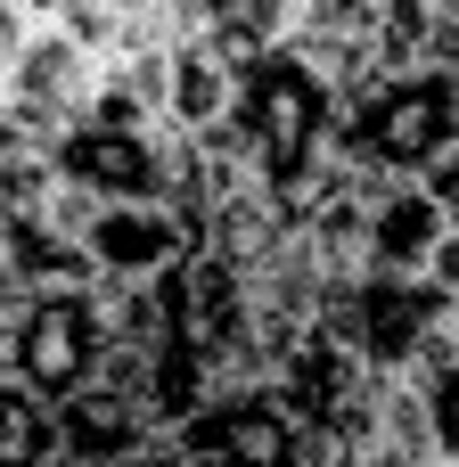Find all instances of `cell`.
<instances>
[{
    "instance_id": "cell-11",
    "label": "cell",
    "mask_w": 459,
    "mask_h": 467,
    "mask_svg": "<svg viewBox=\"0 0 459 467\" xmlns=\"http://www.w3.org/2000/svg\"><path fill=\"white\" fill-rule=\"evenodd\" d=\"M0 467H66V451H57V410L33 402L8 378H0Z\"/></svg>"
},
{
    "instance_id": "cell-2",
    "label": "cell",
    "mask_w": 459,
    "mask_h": 467,
    "mask_svg": "<svg viewBox=\"0 0 459 467\" xmlns=\"http://www.w3.org/2000/svg\"><path fill=\"white\" fill-rule=\"evenodd\" d=\"M443 156H459V74L411 66L337 99V164L370 181H419Z\"/></svg>"
},
{
    "instance_id": "cell-9",
    "label": "cell",
    "mask_w": 459,
    "mask_h": 467,
    "mask_svg": "<svg viewBox=\"0 0 459 467\" xmlns=\"http://www.w3.org/2000/svg\"><path fill=\"white\" fill-rule=\"evenodd\" d=\"M0 263L16 279V296H33V287H90L82 238H66L49 213H0Z\"/></svg>"
},
{
    "instance_id": "cell-7",
    "label": "cell",
    "mask_w": 459,
    "mask_h": 467,
    "mask_svg": "<svg viewBox=\"0 0 459 467\" xmlns=\"http://www.w3.org/2000/svg\"><path fill=\"white\" fill-rule=\"evenodd\" d=\"M148 435H164L156 410L131 386H115V378H90L74 402H57V451H66V467H123Z\"/></svg>"
},
{
    "instance_id": "cell-16",
    "label": "cell",
    "mask_w": 459,
    "mask_h": 467,
    "mask_svg": "<svg viewBox=\"0 0 459 467\" xmlns=\"http://www.w3.org/2000/svg\"><path fill=\"white\" fill-rule=\"evenodd\" d=\"M181 467H214V460H181Z\"/></svg>"
},
{
    "instance_id": "cell-13",
    "label": "cell",
    "mask_w": 459,
    "mask_h": 467,
    "mask_svg": "<svg viewBox=\"0 0 459 467\" xmlns=\"http://www.w3.org/2000/svg\"><path fill=\"white\" fill-rule=\"evenodd\" d=\"M435 279L459 296V213H452V230H443V246H435Z\"/></svg>"
},
{
    "instance_id": "cell-10",
    "label": "cell",
    "mask_w": 459,
    "mask_h": 467,
    "mask_svg": "<svg viewBox=\"0 0 459 467\" xmlns=\"http://www.w3.org/2000/svg\"><path fill=\"white\" fill-rule=\"evenodd\" d=\"M411 386H419V410H427V451H435V467H459V304H452V320L435 328L427 361L411 369Z\"/></svg>"
},
{
    "instance_id": "cell-1",
    "label": "cell",
    "mask_w": 459,
    "mask_h": 467,
    "mask_svg": "<svg viewBox=\"0 0 459 467\" xmlns=\"http://www.w3.org/2000/svg\"><path fill=\"white\" fill-rule=\"evenodd\" d=\"M230 140L255 164V181L287 205L337 156V82L312 57H296L287 41L238 57V74H230Z\"/></svg>"
},
{
    "instance_id": "cell-15",
    "label": "cell",
    "mask_w": 459,
    "mask_h": 467,
    "mask_svg": "<svg viewBox=\"0 0 459 467\" xmlns=\"http://www.w3.org/2000/svg\"><path fill=\"white\" fill-rule=\"evenodd\" d=\"M435 16H452V25H459V0H435Z\"/></svg>"
},
{
    "instance_id": "cell-5",
    "label": "cell",
    "mask_w": 459,
    "mask_h": 467,
    "mask_svg": "<svg viewBox=\"0 0 459 467\" xmlns=\"http://www.w3.org/2000/svg\"><path fill=\"white\" fill-rule=\"evenodd\" d=\"M82 254H90L99 287H148V279L181 271L197 254V238H189V222L172 205H90Z\"/></svg>"
},
{
    "instance_id": "cell-14",
    "label": "cell",
    "mask_w": 459,
    "mask_h": 467,
    "mask_svg": "<svg viewBox=\"0 0 459 467\" xmlns=\"http://www.w3.org/2000/svg\"><path fill=\"white\" fill-rule=\"evenodd\" d=\"M361 467H419V460H402V451H361Z\"/></svg>"
},
{
    "instance_id": "cell-4",
    "label": "cell",
    "mask_w": 459,
    "mask_h": 467,
    "mask_svg": "<svg viewBox=\"0 0 459 467\" xmlns=\"http://www.w3.org/2000/svg\"><path fill=\"white\" fill-rule=\"evenodd\" d=\"M172 435H181L189 460H214V467H329L304 443V427L279 402V386H222Z\"/></svg>"
},
{
    "instance_id": "cell-3",
    "label": "cell",
    "mask_w": 459,
    "mask_h": 467,
    "mask_svg": "<svg viewBox=\"0 0 459 467\" xmlns=\"http://www.w3.org/2000/svg\"><path fill=\"white\" fill-rule=\"evenodd\" d=\"M107 361V312H99V279L90 287H33L8 304L0 320V369L8 386H25L33 402H74Z\"/></svg>"
},
{
    "instance_id": "cell-6",
    "label": "cell",
    "mask_w": 459,
    "mask_h": 467,
    "mask_svg": "<svg viewBox=\"0 0 459 467\" xmlns=\"http://www.w3.org/2000/svg\"><path fill=\"white\" fill-rule=\"evenodd\" d=\"M452 213L419 189V181H370V222H361V271L386 279H435V246H443Z\"/></svg>"
},
{
    "instance_id": "cell-8",
    "label": "cell",
    "mask_w": 459,
    "mask_h": 467,
    "mask_svg": "<svg viewBox=\"0 0 459 467\" xmlns=\"http://www.w3.org/2000/svg\"><path fill=\"white\" fill-rule=\"evenodd\" d=\"M230 74H238V57H222L214 41H172V57H164V123L181 140L214 131L230 115Z\"/></svg>"
},
{
    "instance_id": "cell-12",
    "label": "cell",
    "mask_w": 459,
    "mask_h": 467,
    "mask_svg": "<svg viewBox=\"0 0 459 467\" xmlns=\"http://www.w3.org/2000/svg\"><path fill=\"white\" fill-rule=\"evenodd\" d=\"M419 189H427V197H435L443 213H459V156H443V164H427V172H419Z\"/></svg>"
}]
</instances>
